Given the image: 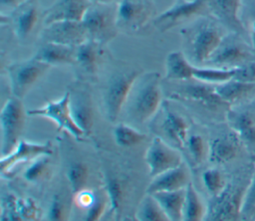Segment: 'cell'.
I'll return each mask as SVG.
<instances>
[{
	"label": "cell",
	"mask_w": 255,
	"mask_h": 221,
	"mask_svg": "<svg viewBox=\"0 0 255 221\" xmlns=\"http://www.w3.org/2000/svg\"><path fill=\"white\" fill-rule=\"evenodd\" d=\"M141 71L130 70L114 75L107 84L104 93V106L107 118L116 122L123 111L131 88Z\"/></svg>",
	"instance_id": "52a82bcc"
},
{
	"label": "cell",
	"mask_w": 255,
	"mask_h": 221,
	"mask_svg": "<svg viewBox=\"0 0 255 221\" xmlns=\"http://www.w3.org/2000/svg\"><path fill=\"white\" fill-rule=\"evenodd\" d=\"M162 93L160 76L157 72H149L135 80L124 110L128 117L141 124L149 120L157 112L161 103Z\"/></svg>",
	"instance_id": "6da1fadb"
},
{
	"label": "cell",
	"mask_w": 255,
	"mask_h": 221,
	"mask_svg": "<svg viewBox=\"0 0 255 221\" xmlns=\"http://www.w3.org/2000/svg\"><path fill=\"white\" fill-rule=\"evenodd\" d=\"M91 5L90 0H56L44 10L43 23L46 26L58 21H82Z\"/></svg>",
	"instance_id": "9a60e30c"
},
{
	"label": "cell",
	"mask_w": 255,
	"mask_h": 221,
	"mask_svg": "<svg viewBox=\"0 0 255 221\" xmlns=\"http://www.w3.org/2000/svg\"><path fill=\"white\" fill-rule=\"evenodd\" d=\"M70 105L72 115L78 126L86 136L91 134L94 126L95 114L90 95L83 90L70 92Z\"/></svg>",
	"instance_id": "2e32d148"
},
{
	"label": "cell",
	"mask_w": 255,
	"mask_h": 221,
	"mask_svg": "<svg viewBox=\"0 0 255 221\" xmlns=\"http://www.w3.org/2000/svg\"><path fill=\"white\" fill-rule=\"evenodd\" d=\"M114 137L119 146L133 147L140 144L145 139L146 135L129 124L120 122L114 128Z\"/></svg>",
	"instance_id": "1f68e13d"
},
{
	"label": "cell",
	"mask_w": 255,
	"mask_h": 221,
	"mask_svg": "<svg viewBox=\"0 0 255 221\" xmlns=\"http://www.w3.org/2000/svg\"><path fill=\"white\" fill-rule=\"evenodd\" d=\"M53 146L50 141L45 143L32 142L21 139L17 147L8 155L2 156L0 159V167L2 176L9 175L15 165L23 162L33 161L42 155H52Z\"/></svg>",
	"instance_id": "5bb4252c"
},
{
	"label": "cell",
	"mask_w": 255,
	"mask_h": 221,
	"mask_svg": "<svg viewBox=\"0 0 255 221\" xmlns=\"http://www.w3.org/2000/svg\"><path fill=\"white\" fill-rule=\"evenodd\" d=\"M105 190L109 198L111 210H113L114 215L119 218L122 215L124 204L126 201V183L118 175H108L106 177Z\"/></svg>",
	"instance_id": "484cf974"
},
{
	"label": "cell",
	"mask_w": 255,
	"mask_h": 221,
	"mask_svg": "<svg viewBox=\"0 0 255 221\" xmlns=\"http://www.w3.org/2000/svg\"><path fill=\"white\" fill-rule=\"evenodd\" d=\"M34 57L50 66L72 65L76 64V47L54 42H43Z\"/></svg>",
	"instance_id": "d6986e66"
},
{
	"label": "cell",
	"mask_w": 255,
	"mask_h": 221,
	"mask_svg": "<svg viewBox=\"0 0 255 221\" xmlns=\"http://www.w3.org/2000/svg\"><path fill=\"white\" fill-rule=\"evenodd\" d=\"M82 22L87 29L89 39L103 46L108 44L120 32L117 23V4L92 3Z\"/></svg>",
	"instance_id": "277c9868"
},
{
	"label": "cell",
	"mask_w": 255,
	"mask_h": 221,
	"mask_svg": "<svg viewBox=\"0 0 255 221\" xmlns=\"http://www.w3.org/2000/svg\"><path fill=\"white\" fill-rule=\"evenodd\" d=\"M90 169L84 161H75L67 169V178L73 194L87 188Z\"/></svg>",
	"instance_id": "d6a6232c"
},
{
	"label": "cell",
	"mask_w": 255,
	"mask_h": 221,
	"mask_svg": "<svg viewBox=\"0 0 255 221\" xmlns=\"http://www.w3.org/2000/svg\"><path fill=\"white\" fill-rule=\"evenodd\" d=\"M18 210L23 220H38L41 211L33 198H18Z\"/></svg>",
	"instance_id": "b9f144b4"
},
{
	"label": "cell",
	"mask_w": 255,
	"mask_h": 221,
	"mask_svg": "<svg viewBox=\"0 0 255 221\" xmlns=\"http://www.w3.org/2000/svg\"><path fill=\"white\" fill-rule=\"evenodd\" d=\"M96 196V192H93L92 190L85 188L74 194V202L79 208L83 210H88L95 202Z\"/></svg>",
	"instance_id": "7bdbcfd3"
},
{
	"label": "cell",
	"mask_w": 255,
	"mask_h": 221,
	"mask_svg": "<svg viewBox=\"0 0 255 221\" xmlns=\"http://www.w3.org/2000/svg\"><path fill=\"white\" fill-rule=\"evenodd\" d=\"M238 68L223 69L217 67L194 66L193 79L206 84H222L234 79Z\"/></svg>",
	"instance_id": "f546056e"
},
{
	"label": "cell",
	"mask_w": 255,
	"mask_h": 221,
	"mask_svg": "<svg viewBox=\"0 0 255 221\" xmlns=\"http://www.w3.org/2000/svg\"><path fill=\"white\" fill-rule=\"evenodd\" d=\"M239 211V199L236 193H230L229 189L222 190L215 195L205 219L208 220H232Z\"/></svg>",
	"instance_id": "ffe728a7"
},
{
	"label": "cell",
	"mask_w": 255,
	"mask_h": 221,
	"mask_svg": "<svg viewBox=\"0 0 255 221\" xmlns=\"http://www.w3.org/2000/svg\"><path fill=\"white\" fill-rule=\"evenodd\" d=\"M160 204L169 221L183 220L185 188L175 191H161L152 194Z\"/></svg>",
	"instance_id": "cb8c5ba5"
},
{
	"label": "cell",
	"mask_w": 255,
	"mask_h": 221,
	"mask_svg": "<svg viewBox=\"0 0 255 221\" xmlns=\"http://www.w3.org/2000/svg\"><path fill=\"white\" fill-rule=\"evenodd\" d=\"M234 79L255 83V61L251 60L247 64L239 67Z\"/></svg>",
	"instance_id": "ee69618b"
},
{
	"label": "cell",
	"mask_w": 255,
	"mask_h": 221,
	"mask_svg": "<svg viewBox=\"0 0 255 221\" xmlns=\"http://www.w3.org/2000/svg\"><path fill=\"white\" fill-rule=\"evenodd\" d=\"M249 205L248 207H251V206H255V179L251 185V189H250V193H249V198H248V201L246 200L245 201V204L244 205Z\"/></svg>",
	"instance_id": "bcb514c9"
},
{
	"label": "cell",
	"mask_w": 255,
	"mask_h": 221,
	"mask_svg": "<svg viewBox=\"0 0 255 221\" xmlns=\"http://www.w3.org/2000/svg\"><path fill=\"white\" fill-rule=\"evenodd\" d=\"M209 12L207 0H177L155 17L153 26L164 33L182 23L204 16Z\"/></svg>",
	"instance_id": "9c48e42d"
},
{
	"label": "cell",
	"mask_w": 255,
	"mask_h": 221,
	"mask_svg": "<svg viewBox=\"0 0 255 221\" xmlns=\"http://www.w3.org/2000/svg\"><path fill=\"white\" fill-rule=\"evenodd\" d=\"M202 180L206 189L214 196L224 189V179L218 169L210 168L205 170L202 174Z\"/></svg>",
	"instance_id": "f35d334b"
},
{
	"label": "cell",
	"mask_w": 255,
	"mask_h": 221,
	"mask_svg": "<svg viewBox=\"0 0 255 221\" xmlns=\"http://www.w3.org/2000/svg\"><path fill=\"white\" fill-rule=\"evenodd\" d=\"M164 134L174 143L176 147H184L188 139V124L180 114L166 110L162 121Z\"/></svg>",
	"instance_id": "603a6c76"
},
{
	"label": "cell",
	"mask_w": 255,
	"mask_h": 221,
	"mask_svg": "<svg viewBox=\"0 0 255 221\" xmlns=\"http://www.w3.org/2000/svg\"><path fill=\"white\" fill-rule=\"evenodd\" d=\"M50 155H42L31 162L23 173L24 178L29 182H40L46 179L51 173Z\"/></svg>",
	"instance_id": "e575fe53"
},
{
	"label": "cell",
	"mask_w": 255,
	"mask_h": 221,
	"mask_svg": "<svg viewBox=\"0 0 255 221\" xmlns=\"http://www.w3.org/2000/svg\"><path fill=\"white\" fill-rule=\"evenodd\" d=\"M27 0H0V6H1V14H4V12H12L14 9H16L18 6L26 2Z\"/></svg>",
	"instance_id": "f6af8a7d"
},
{
	"label": "cell",
	"mask_w": 255,
	"mask_h": 221,
	"mask_svg": "<svg viewBox=\"0 0 255 221\" xmlns=\"http://www.w3.org/2000/svg\"><path fill=\"white\" fill-rule=\"evenodd\" d=\"M70 216V207L67 200L60 194H56L49 206L47 219L51 221H65Z\"/></svg>",
	"instance_id": "8d00e7d4"
},
{
	"label": "cell",
	"mask_w": 255,
	"mask_h": 221,
	"mask_svg": "<svg viewBox=\"0 0 255 221\" xmlns=\"http://www.w3.org/2000/svg\"><path fill=\"white\" fill-rule=\"evenodd\" d=\"M226 29L217 20L201 18L191 26L181 30L186 57L190 62L193 65L206 64L227 35Z\"/></svg>",
	"instance_id": "7a4b0ae2"
},
{
	"label": "cell",
	"mask_w": 255,
	"mask_h": 221,
	"mask_svg": "<svg viewBox=\"0 0 255 221\" xmlns=\"http://www.w3.org/2000/svg\"><path fill=\"white\" fill-rule=\"evenodd\" d=\"M255 87L253 82H245L237 79H232L215 87V92L222 101L226 104L235 102L247 96Z\"/></svg>",
	"instance_id": "83f0119b"
},
{
	"label": "cell",
	"mask_w": 255,
	"mask_h": 221,
	"mask_svg": "<svg viewBox=\"0 0 255 221\" xmlns=\"http://www.w3.org/2000/svg\"><path fill=\"white\" fill-rule=\"evenodd\" d=\"M100 43L88 39L76 47V64L88 75H95L100 66L103 50Z\"/></svg>",
	"instance_id": "44dd1931"
},
{
	"label": "cell",
	"mask_w": 255,
	"mask_h": 221,
	"mask_svg": "<svg viewBox=\"0 0 255 221\" xmlns=\"http://www.w3.org/2000/svg\"><path fill=\"white\" fill-rule=\"evenodd\" d=\"M189 182L188 170L182 162L179 166L152 177V180L146 188V193L153 194L161 191H175L183 189Z\"/></svg>",
	"instance_id": "e0dca14e"
},
{
	"label": "cell",
	"mask_w": 255,
	"mask_h": 221,
	"mask_svg": "<svg viewBox=\"0 0 255 221\" xmlns=\"http://www.w3.org/2000/svg\"><path fill=\"white\" fill-rule=\"evenodd\" d=\"M176 95L182 96V98L199 102L206 106H221L226 103L220 99L215 92V88H211L207 85H186L180 87V90L176 92Z\"/></svg>",
	"instance_id": "d4e9b609"
},
{
	"label": "cell",
	"mask_w": 255,
	"mask_h": 221,
	"mask_svg": "<svg viewBox=\"0 0 255 221\" xmlns=\"http://www.w3.org/2000/svg\"><path fill=\"white\" fill-rule=\"evenodd\" d=\"M52 66L36 59L16 62L7 68L12 95L23 99Z\"/></svg>",
	"instance_id": "ba28073f"
},
{
	"label": "cell",
	"mask_w": 255,
	"mask_h": 221,
	"mask_svg": "<svg viewBox=\"0 0 255 221\" xmlns=\"http://www.w3.org/2000/svg\"><path fill=\"white\" fill-rule=\"evenodd\" d=\"M230 121L237 132L246 140L255 142V121L247 112H239L230 116Z\"/></svg>",
	"instance_id": "d590c367"
},
{
	"label": "cell",
	"mask_w": 255,
	"mask_h": 221,
	"mask_svg": "<svg viewBox=\"0 0 255 221\" xmlns=\"http://www.w3.org/2000/svg\"><path fill=\"white\" fill-rule=\"evenodd\" d=\"M206 209L201 197L191 182L185 187V200L183 207L184 221H201L206 217Z\"/></svg>",
	"instance_id": "f1b7e54d"
},
{
	"label": "cell",
	"mask_w": 255,
	"mask_h": 221,
	"mask_svg": "<svg viewBox=\"0 0 255 221\" xmlns=\"http://www.w3.org/2000/svg\"><path fill=\"white\" fill-rule=\"evenodd\" d=\"M135 218L138 221H169L158 201L152 194L145 193L140 200Z\"/></svg>",
	"instance_id": "4dcf8cb0"
},
{
	"label": "cell",
	"mask_w": 255,
	"mask_h": 221,
	"mask_svg": "<svg viewBox=\"0 0 255 221\" xmlns=\"http://www.w3.org/2000/svg\"><path fill=\"white\" fill-rule=\"evenodd\" d=\"M196 164H200L207 154V147L203 137L199 134H191L188 136L185 145Z\"/></svg>",
	"instance_id": "74e56055"
},
{
	"label": "cell",
	"mask_w": 255,
	"mask_h": 221,
	"mask_svg": "<svg viewBox=\"0 0 255 221\" xmlns=\"http://www.w3.org/2000/svg\"><path fill=\"white\" fill-rule=\"evenodd\" d=\"M92 3L97 4H117L120 0H90Z\"/></svg>",
	"instance_id": "7dc6e473"
},
{
	"label": "cell",
	"mask_w": 255,
	"mask_h": 221,
	"mask_svg": "<svg viewBox=\"0 0 255 221\" xmlns=\"http://www.w3.org/2000/svg\"><path fill=\"white\" fill-rule=\"evenodd\" d=\"M239 19L243 32L255 51V0H241Z\"/></svg>",
	"instance_id": "836d02e7"
},
{
	"label": "cell",
	"mask_w": 255,
	"mask_h": 221,
	"mask_svg": "<svg viewBox=\"0 0 255 221\" xmlns=\"http://www.w3.org/2000/svg\"><path fill=\"white\" fill-rule=\"evenodd\" d=\"M194 65L180 51L170 52L165 59V80L188 81L193 79Z\"/></svg>",
	"instance_id": "7402d4cb"
},
{
	"label": "cell",
	"mask_w": 255,
	"mask_h": 221,
	"mask_svg": "<svg viewBox=\"0 0 255 221\" xmlns=\"http://www.w3.org/2000/svg\"><path fill=\"white\" fill-rule=\"evenodd\" d=\"M144 160L151 177L177 167L183 162L179 151L159 136L154 137L148 145L144 154Z\"/></svg>",
	"instance_id": "8fae6325"
},
{
	"label": "cell",
	"mask_w": 255,
	"mask_h": 221,
	"mask_svg": "<svg viewBox=\"0 0 255 221\" xmlns=\"http://www.w3.org/2000/svg\"><path fill=\"white\" fill-rule=\"evenodd\" d=\"M208 153L212 162L224 163L230 161L237 154V143L229 135L216 137L211 140Z\"/></svg>",
	"instance_id": "4316f807"
},
{
	"label": "cell",
	"mask_w": 255,
	"mask_h": 221,
	"mask_svg": "<svg viewBox=\"0 0 255 221\" xmlns=\"http://www.w3.org/2000/svg\"><path fill=\"white\" fill-rule=\"evenodd\" d=\"M89 39L82 21H58L46 25L41 32L43 42H54L77 47Z\"/></svg>",
	"instance_id": "7c38bea8"
},
{
	"label": "cell",
	"mask_w": 255,
	"mask_h": 221,
	"mask_svg": "<svg viewBox=\"0 0 255 221\" xmlns=\"http://www.w3.org/2000/svg\"><path fill=\"white\" fill-rule=\"evenodd\" d=\"M254 53L250 43L241 39L238 33L232 32L223 38L206 64L223 69L239 68L250 62Z\"/></svg>",
	"instance_id": "8992f818"
},
{
	"label": "cell",
	"mask_w": 255,
	"mask_h": 221,
	"mask_svg": "<svg viewBox=\"0 0 255 221\" xmlns=\"http://www.w3.org/2000/svg\"><path fill=\"white\" fill-rule=\"evenodd\" d=\"M1 220H23L18 210V198L8 194L2 199Z\"/></svg>",
	"instance_id": "60d3db41"
},
{
	"label": "cell",
	"mask_w": 255,
	"mask_h": 221,
	"mask_svg": "<svg viewBox=\"0 0 255 221\" xmlns=\"http://www.w3.org/2000/svg\"><path fill=\"white\" fill-rule=\"evenodd\" d=\"M43 13L38 0H27L11 12L13 31L20 41L31 38L43 19Z\"/></svg>",
	"instance_id": "4fadbf2b"
},
{
	"label": "cell",
	"mask_w": 255,
	"mask_h": 221,
	"mask_svg": "<svg viewBox=\"0 0 255 221\" xmlns=\"http://www.w3.org/2000/svg\"><path fill=\"white\" fill-rule=\"evenodd\" d=\"M109 202L108 195L106 193V190L103 192H97L96 200L93 203V205L86 210V215H85V220L86 221H98L100 220L107 208Z\"/></svg>",
	"instance_id": "ab89813d"
},
{
	"label": "cell",
	"mask_w": 255,
	"mask_h": 221,
	"mask_svg": "<svg viewBox=\"0 0 255 221\" xmlns=\"http://www.w3.org/2000/svg\"><path fill=\"white\" fill-rule=\"evenodd\" d=\"M27 114L47 117L53 120L57 124L59 131L65 130L77 140H83L86 136L85 132L78 126L72 115L70 92H66L58 101H51L42 108L28 110Z\"/></svg>",
	"instance_id": "30bf717a"
},
{
	"label": "cell",
	"mask_w": 255,
	"mask_h": 221,
	"mask_svg": "<svg viewBox=\"0 0 255 221\" xmlns=\"http://www.w3.org/2000/svg\"><path fill=\"white\" fill-rule=\"evenodd\" d=\"M207 3L209 13L224 27L238 34L243 33L239 19L241 0H207Z\"/></svg>",
	"instance_id": "ac0fdd59"
},
{
	"label": "cell",
	"mask_w": 255,
	"mask_h": 221,
	"mask_svg": "<svg viewBox=\"0 0 255 221\" xmlns=\"http://www.w3.org/2000/svg\"><path fill=\"white\" fill-rule=\"evenodd\" d=\"M26 114L22 100L17 97L9 98L3 105L0 112L1 157L10 154L22 139Z\"/></svg>",
	"instance_id": "3957f363"
},
{
	"label": "cell",
	"mask_w": 255,
	"mask_h": 221,
	"mask_svg": "<svg viewBox=\"0 0 255 221\" xmlns=\"http://www.w3.org/2000/svg\"><path fill=\"white\" fill-rule=\"evenodd\" d=\"M153 0H120L117 3L119 30L127 34L141 32L156 17Z\"/></svg>",
	"instance_id": "5b68a950"
}]
</instances>
